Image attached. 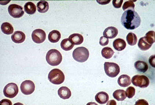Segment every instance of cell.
Returning <instances> with one entry per match:
<instances>
[{"label": "cell", "instance_id": "obj_26", "mask_svg": "<svg viewBox=\"0 0 155 105\" xmlns=\"http://www.w3.org/2000/svg\"><path fill=\"white\" fill-rule=\"evenodd\" d=\"M101 53L103 57L106 59H109L112 57L114 52L111 48L107 47L102 49Z\"/></svg>", "mask_w": 155, "mask_h": 105}, {"label": "cell", "instance_id": "obj_21", "mask_svg": "<svg viewBox=\"0 0 155 105\" xmlns=\"http://www.w3.org/2000/svg\"><path fill=\"white\" fill-rule=\"evenodd\" d=\"M113 95L114 98L118 101H123L127 97L125 91L122 89L115 90L113 93Z\"/></svg>", "mask_w": 155, "mask_h": 105}, {"label": "cell", "instance_id": "obj_11", "mask_svg": "<svg viewBox=\"0 0 155 105\" xmlns=\"http://www.w3.org/2000/svg\"><path fill=\"white\" fill-rule=\"evenodd\" d=\"M26 38L24 33L22 31H15L11 36L12 41L16 43H21L24 42Z\"/></svg>", "mask_w": 155, "mask_h": 105}, {"label": "cell", "instance_id": "obj_8", "mask_svg": "<svg viewBox=\"0 0 155 105\" xmlns=\"http://www.w3.org/2000/svg\"><path fill=\"white\" fill-rule=\"evenodd\" d=\"M23 7L16 4H11L9 5L8 8L9 15L14 18L21 17L24 14Z\"/></svg>", "mask_w": 155, "mask_h": 105}, {"label": "cell", "instance_id": "obj_22", "mask_svg": "<svg viewBox=\"0 0 155 105\" xmlns=\"http://www.w3.org/2000/svg\"><path fill=\"white\" fill-rule=\"evenodd\" d=\"M146 40L144 37L141 38L139 40L138 46L140 49L142 51L148 50L152 46Z\"/></svg>", "mask_w": 155, "mask_h": 105}, {"label": "cell", "instance_id": "obj_19", "mask_svg": "<svg viewBox=\"0 0 155 105\" xmlns=\"http://www.w3.org/2000/svg\"><path fill=\"white\" fill-rule=\"evenodd\" d=\"M68 38L75 45H79L83 42V36L78 33H74L70 35Z\"/></svg>", "mask_w": 155, "mask_h": 105}, {"label": "cell", "instance_id": "obj_24", "mask_svg": "<svg viewBox=\"0 0 155 105\" xmlns=\"http://www.w3.org/2000/svg\"><path fill=\"white\" fill-rule=\"evenodd\" d=\"M24 8L25 12L30 15L34 14L36 11L35 5L33 3L30 1L28 2L25 3Z\"/></svg>", "mask_w": 155, "mask_h": 105}, {"label": "cell", "instance_id": "obj_9", "mask_svg": "<svg viewBox=\"0 0 155 105\" xmlns=\"http://www.w3.org/2000/svg\"><path fill=\"white\" fill-rule=\"evenodd\" d=\"M20 88L23 94L26 95H30L34 91L35 85L33 81L30 80H26L22 83Z\"/></svg>", "mask_w": 155, "mask_h": 105}, {"label": "cell", "instance_id": "obj_37", "mask_svg": "<svg viewBox=\"0 0 155 105\" xmlns=\"http://www.w3.org/2000/svg\"><path fill=\"white\" fill-rule=\"evenodd\" d=\"M107 104H114V105H116V102H115V100H111L110 101H109L108 103H107Z\"/></svg>", "mask_w": 155, "mask_h": 105}, {"label": "cell", "instance_id": "obj_34", "mask_svg": "<svg viewBox=\"0 0 155 105\" xmlns=\"http://www.w3.org/2000/svg\"><path fill=\"white\" fill-rule=\"evenodd\" d=\"M0 104L2 105H10L12 104L11 102L9 100L7 99H3L0 101Z\"/></svg>", "mask_w": 155, "mask_h": 105}, {"label": "cell", "instance_id": "obj_31", "mask_svg": "<svg viewBox=\"0 0 155 105\" xmlns=\"http://www.w3.org/2000/svg\"><path fill=\"white\" fill-rule=\"evenodd\" d=\"M109 43V39L108 38L105 36H102L100 37L99 43L100 45L102 46L107 45Z\"/></svg>", "mask_w": 155, "mask_h": 105}, {"label": "cell", "instance_id": "obj_28", "mask_svg": "<svg viewBox=\"0 0 155 105\" xmlns=\"http://www.w3.org/2000/svg\"><path fill=\"white\" fill-rule=\"evenodd\" d=\"M146 40L149 44H152L155 41V33L154 31L150 30L144 36Z\"/></svg>", "mask_w": 155, "mask_h": 105}, {"label": "cell", "instance_id": "obj_7", "mask_svg": "<svg viewBox=\"0 0 155 105\" xmlns=\"http://www.w3.org/2000/svg\"><path fill=\"white\" fill-rule=\"evenodd\" d=\"M19 91L17 85L11 83L7 84L4 87L3 92L4 96L9 98H13L18 94Z\"/></svg>", "mask_w": 155, "mask_h": 105}, {"label": "cell", "instance_id": "obj_23", "mask_svg": "<svg viewBox=\"0 0 155 105\" xmlns=\"http://www.w3.org/2000/svg\"><path fill=\"white\" fill-rule=\"evenodd\" d=\"M37 7L39 12L44 13L46 12L49 9V3L46 1H40L37 4Z\"/></svg>", "mask_w": 155, "mask_h": 105}, {"label": "cell", "instance_id": "obj_27", "mask_svg": "<svg viewBox=\"0 0 155 105\" xmlns=\"http://www.w3.org/2000/svg\"><path fill=\"white\" fill-rule=\"evenodd\" d=\"M126 39L128 44L131 46L135 45L137 40L136 35L132 32H129L128 34Z\"/></svg>", "mask_w": 155, "mask_h": 105}, {"label": "cell", "instance_id": "obj_3", "mask_svg": "<svg viewBox=\"0 0 155 105\" xmlns=\"http://www.w3.org/2000/svg\"><path fill=\"white\" fill-rule=\"evenodd\" d=\"M89 53L87 49L84 47L76 48L73 50L72 56L74 59L81 63L84 62L88 59Z\"/></svg>", "mask_w": 155, "mask_h": 105}, {"label": "cell", "instance_id": "obj_16", "mask_svg": "<svg viewBox=\"0 0 155 105\" xmlns=\"http://www.w3.org/2000/svg\"><path fill=\"white\" fill-rule=\"evenodd\" d=\"M126 45L125 41L120 38L115 39L113 42V47L115 50L118 51H121L124 49Z\"/></svg>", "mask_w": 155, "mask_h": 105}, {"label": "cell", "instance_id": "obj_2", "mask_svg": "<svg viewBox=\"0 0 155 105\" xmlns=\"http://www.w3.org/2000/svg\"><path fill=\"white\" fill-rule=\"evenodd\" d=\"M46 59L49 65L52 66H56L61 63L62 57L58 50L55 49H51L47 52Z\"/></svg>", "mask_w": 155, "mask_h": 105}, {"label": "cell", "instance_id": "obj_33", "mask_svg": "<svg viewBox=\"0 0 155 105\" xmlns=\"http://www.w3.org/2000/svg\"><path fill=\"white\" fill-rule=\"evenodd\" d=\"M155 55L151 56L149 59V62L150 65L154 67H155Z\"/></svg>", "mask_w": 155, "mask_h": 105}, {"label": "cell", "instance_id": "obj_13", "mask_svg": "<svg viewBox=\"0 0 155 105\" xmlns=\"http://www.w3.org/2000/svg\"><path fill=\"white\" fill-rule=\"evenodd\" d=\"M109 98L107 93L103 91L98 92L95 97L96 101L101 104H104L106 103L109 100Z\"/></svg>", "mask_w": 155, "mask_h": 105}, {"label": "cell", "instance_id": "obj_15", "mask_svg": "<svg viewBox=\"0 0 155 105\" xmlns=\"http://www.w3.org/2000/svg\"><path fill=\"white\" fill-rule=\"evenodd\" d=\"M58 94L59 97L63 99H69L71 96L70 90L65 86L60 87L58 90Z\"/></svg>", "mask_w": 155, "mask_h": 105}, {"label": "cell", "instance_id": "obj_36", "mask_svg": "<svg viewBox=\"0 0 155 105\" xmlns=\"http://www.w3.org/2000/svg\"><path fill=\"white\" fill-rule=\"evenodd\" d=\"M111 0H96V1L100 4L102 5H106Z\"/></svg>", "mask_w": 155, "mask_h": 105}, {"label": "cell", "instance_id": "obj_4", "mask_svg": "<svg viewBox=\"0 0 155 105\" xmlns=\"http://www.w3.org/2000/svg\"><path fill=\"white\" fill-rule=\"evenodd\" d=\"M48 79L50 82L55 85H59L63 82L65 77L63 72L58 69H54L49 73Z\"/></svg>", "mask_w": 155, "mask_h": 105}, {"label": "cell", "instance_id": "obj_18", "mask_svg": "<svg viewBox=\"0 0 155 105\" xmlns=\"http://www.w3.org/2000/svg\"><path fill=\"white\" fill-rule=\"evenodd\" d=\"M134 66L137 71L143 73L146 72L148 68L147 63L141 60L136 61L134 63Z\"/></svg>", "mask_w": 155, "mask_h": 105}, {"label": "cell", "instance_id": "obj_30", "mask_svg": "<svg viewBox=\"0 0 155 105\" xmlns=\"http://www.w3.org/2000/svg\"><path fill=\"white\" fill-rule=\"evenodd\" d=\"M125 92L127 96L129 98H131L135 94V89L134 87L130 86L126 89Z\"/></svg>", "mask_w": 155, "mask_h": 105}, {"label": "cell", "instance_id": "obj_32", "mask_svg": "<svg viewBox=\"0 0 155 105\" xmlns=\"http://www.w3.org/2000/svg\"><path fill=\"white\" fill-rule=\"evenodd\" d=\"M123 2V0H113L112 4L115 8H119L121 7Z\"/></svg>", "mask_w": 155, "mask_h": 105}, {"label": "cell", "instance_id": "obj_20", "mask_svg": "<svg viewBox=\"0 0 155 105\" xmlns=\"http://www.w3.org/2000/svg\"><path fill=\"white\" fill-rule=\"evenodd\" d=\"M74 45V44L68 38L63 40L60 44L61 48L65 51L71 50L73 47Z\"/></svg>", "mask_w": 155, "mask_h": 105}, {"label": "cell", "instance_id": "obj_25", "mask_svg": "<svg viewBox=\"0 0 155 105\" xmlns=\"http://www.w3.org/2000/svg\"><path fill=\"white\" fill-rule=\"evenodd\" d=\"M1 29L4 34L7 35L12 34L13 31V26L11 24L8 22L3 23L1 24Z\"/></svg>", "mask_w": 155, "mask_h": 105}, {"label": "cell", "instance_id": "obj_10", "mask_svg": "<svg viewBox=\"0 0 155 105\" xmlns=\"http://www.w3.org/2000/svg\"><path fill=\"white\" fill-rule=\"evenodd\" d=\"M31 36L33 41L37 44L42 43L46 38L45 32L40 29H37L33 30Z\"/></svg>", "mask_w": 155, "mask_h": 105}, {"label": "cell", "instance_id": "obj_29", "mask_svg": "<svg viewBox=\"0 0 155 105\" xmlns=\"http://www.w3.org/2000/svg\"><path fill=\"white\" fill-rule=\"evenodd\" d=\"M135 5L132 1H129L125 2L122 6L123 11L131 10L134 11Z\"/></svg>", "mask_w": 155, "mask_h": 105}, {"label": "cell", "instance_id": "obj_1", "mask_svg": "<svg viewBox=\"0 0 155 105\" xmlns=\"http://www.w3.org/2000/svg\"><path fill=\"white\" fill-rule=\"evenodd\" d=\"M121 22L126 28L133 30L140 26L141 19L138 14L135 11L127 10L123 13Z\"/></svg>", "mask_w": 155, "mask_h": 105}, {"label": "cell", "instance_id": "obj_14", "mask_svg": "<svg viewBox=\"0 0 155 105\" xmlns=\"http://www.w3.org/2000/svg\"><path fill=\"white\" fill-rule=\"evenodd\" d=\"M117 82L120 86L123 87L128 86L131 83L130 77L125 74L120 76L118 78Z\"/></svg>", "mask_w": 155, "mask_h": 105}, {"label": "cell", "instance_id": "obj_35", "mask_svg": "<svg viewBox=\"0 0 155 105\" xmlns=\"http://www.w3.org/2000/svg\"><path fill=\"white\" fill-rule=\"evenodd\" d=\"M144 104L148 105V102L144 99H140L136 102L135 105Z\"/></svg>", "mask_w": 155, "mask_h": 105}, {"label": "cell", "instance_id": "obj_6", "mask_svg": "<svg viewBox=\"0 0 155 105\" xmlns=\"http://www.w3.org/2000/svg\"><path fill=\"white\" fill-rule=\"evenodd\" d=\"M131 81L134 85L142 88L147 87L150 83L148 78L144 75H135L132 78Z\"/></svg>", "mask_w": 155, "mask_h": 105}, {"label": "cell", "instance_id": "obj_12", "mask_svg": "<svg viewBox=\"0 0 155 105\" xmlns=\"http://www.w3.org/2000/svg\"><path fill=\"white\" fill-rule=\"evenodd\" d=\"M118 33V30L116 28L113 26H109L104 30L103 35L108 38L112 39L115 38Z\"/></svg>", "mask_w": 155, "mask_h": 105}, {"label": "cell", "instance_id": "obj_5", "mask_svg": "<svg viewBox=\"0 0 155 105\" xmlns=\"http://www.w3.org/2000/svg\"><path fill=\"white\" fill-rule=\"evenodd\" d=\"M104 69L106 75L112 78L117 76L120 71L119 65L113 62H105L104 64Z\"/></svg>", "mask_w": 155, "mask_h": 105}, {"label": "cell", "instance_id": "obj_17", "mask_svg": "<svg viewBox=\"0 0 155 105\" xmlns=\"http://www.w3.org/2000/svg\"><path fill=\"white\" fill-rule=\"evenodd\" d=\"M61 38V34L58 30H53L50 32L48 35L49 40L52 43H56Z\"/></svg>", "mask_w": 155, "mask_h": 105}]
</instances>
